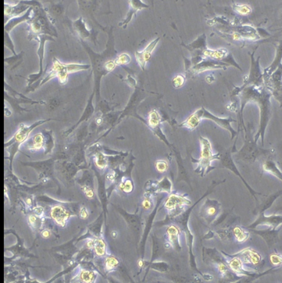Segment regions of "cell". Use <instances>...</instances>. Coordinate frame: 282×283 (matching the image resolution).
I'll return each instance as SVG.
<instances>
[{
    "instance_id": "44",
    "label": "cell",
    "mask_w": 282,
    "mask_h": 283,
    "mask_svg": "<svg viewBox=\"0 0 282 283\" xmlns=\"http://www.w3.org/2000/svg\"><path fill=\"white\" fill-rule=\"evenodd\" d=\"M42 134L45 137V154H51L52 151H53V148H54V139H53V131H42Z\"/></svg>"
},
{
    "instance_id": "26",
    "label": "cell",
    "mask_w": 282,
    "mask_h": 283,
    "mask_svg": "<svg viewBox=\"0 0 282 283\" xmlns=\"http://www.w3.org/2000/svg\"><path fill=\"white\" fill-rule=\"evenodd\" d=\"M160 39H161V37H157V39L150 42L148 46H146L143 51H137L135 53L137 61H138V64H139L141 69L143 70V71H145L146 63L150 60L152 53L155 49L156 46H157Z\"/></svg>"
},
{
    "instance_id": "5",
    "label": "cell",
    "mask_w": 282,
    "mask_h": 283,
    "mask_svg": "<svg viewBox=\"0 0 282 283\" xmlns=\"http://www.w3.org/2000/svg\"><path fill=\"white\" fill-rule=\"evenodd\" d=\"M53 120V119H48V120H41L33 124L31 126H26L25 124H21L20 128L16 131L14 136L11 138L9 142L5 143V150H7L9 154V162H10V170L13 171V161L14 159L16 153L20 152V147L23 142L28 139L29 135L32 132L33 130L37 128L38 126L44 123Z\"/></svg>"
},
{
    "instance_id": "8",
    "label": "cell",
    "mask_w": 282,
    "mask_h": 283,
    "mask_svg": "<svg viewBox=\"0 0 282 283\" xmlns=\"http://www.w3.org/2000/svg\"><path fill=\"white\" fill-rule=\"evenodd\" d=\"M221 252L224 254V256L227 258V261H228V265H229L231 270L238 276H242L244 278L247 279L246 283H251V282H254V280H257V279L261 278L262 276L272 274V273L279 272V269H271L265 271V272H261V273H257H257L256 272L255 273H250L249 271L245 270V268H244L245 266H244L243 262H242L240 258L234 256L233 255L226 253L223 251H221Z\"/></svg>"
},
{
    "instance_id": "24",
    "label": "cell",
    "mask_w": 282,
    "mask_h": 283,
    "mask_svg": "<svg viewBox=\"0 0 282 283\" xmlns=\"http://www.w3.org/2000/svg\"><path fill=\"white\" fill-rule=\"evenodd\" d=\"M39 46L37 53L38 55H39V72L37 73V74L30 75V76H29L28 79H27V80L29 83V87H30V85L33 84L34 82L39 80V78L42 76V73H43V71H42V60H43V55H44V47L46 41H54V39L52 37L51 35H39Z\"/></svg>"
},
{
    "instance_id": "19",
    "label": "cell",
    "mask_w": 282,
    "mask_h": 283,
    "mask_svg": "<svg viewBox=\"0 0 282 283\" xmlns=\"http://www.w3.org/2000/svg\"><path fill=\"white\" fill-rule=\"evenodd\" d=\"M117 209L119 213L121 214L122 217L125 219L129 228L134 232L137 236H141V228H142V219H141V214H138L139 212V208L137 209L136 212L134 214H130L127 212L124 209L120 207L115 206Z\"/></svg>"
},
{
    "instance_id": "22",
    "label": "cell",
    "mask_w": 282,
    "mask_h": 283,
    "mask_svg": "<svg viewBox=\"0 0 282 283\" xmlns=\"http://www.w3.org/2000/svg\"><path fill=\"white\" fill-rule=\"evenodd\" d=\"M247 230L250 233L257 235L262 238L269 248H272V246L279 241V232H280L281 228L274 229V228H268L267 229H262V230H257L256 228H253V229L249 228Z\"/></svg>"
},
{
    "instance_id": "35",
    "label": "cell",
    "mask_w": 282,
    "mask_h": 283,
    "mask_svg": "<svg viewBox=\"0 0 282 283\" xmlns=\"http://www.w3.org/2000/svg\"><path fill=\"white\" fill-rule=\"evenodd\" d=\"M262 170L264 172L271 174L272 176L277 177L282 182V172L278 167L273 160L268 159L264 161L262 164Z\"/></svg>"
},
{
    "instance_id": "18",
    "label": "cell",
    "mask_w": 282,
    "mask_h": 283,
    "mask_svg": "<svg viewBox=\"0 0 282 283\" xmlns=\"http://www.w3.org/2000/svg\"><path fill=\"white\" fill-rule=\"evenodd\" d=\"M172 183L168 177H164L161 180H148L145 186L146 192L145 194L153 195L154 194L166 192L171 195L172 193Z\"/></svg>"
},
{
    "instance_id": "11",
    "label": "cell",
    "mask_w": 282,
    "mask_h": 283,
    "mask_svg": "<svg viewBox=\"0 0 282 283\" xmlns=\"http://www.w3.org/2000/svg\"><path fill=\"white\" fill-rule=\"evenodd\" d=\"M245 145L243 146L242 150L237 152L238 158L251 162V161H255L257 157L261 154H266L269 153V150H263L257 147V142H254V138H253L250 131H247V129L245 131Z\"/></svg>"
},
{
    "instance_id": "30",
    "label": "cell",
    "mask_w": 282,
    "mask_h": 283,
    "mask_svg": "<svg viewBox=\"0 0 282 283\" xmlns=\"http://www.w3.org/2000/svg\"><path fill=\"white\" fill-rule=\"evenodd\" d=\"M138 266H139L141 271L143 269H146V274L144 276L145 280L146 275L148 273L150 269L157 271L159 273H167L169 270V266L168 264L165 262H146L144 259H140L138 262Z\"/></svg>"
},
{
    "instance_id": "3",
    "label": "cell",
    "mask_w": 282,
    "mask_h": 283,
    "mask_svg": "<svg viewBox=\"0 0 282 283\" xmlns=\"http://www.w3.org/2000/svg\"><path fill=\"white\" fill-rule=\"evenodd\" d=\"M35 7L36 9L34 10V17L27 21V24L30 27L29 37L30 40L35 39L39 41V39L37 37L40 35L57 36V31L50 24L46 11L42 8L40 2Z\"/></svg>"
},
{
    "instance_id": "54",
    "label": "cell",
    "mask_w": 282,
    "mask_h": 283,
    "mask_svg": "<svg viewBox=\"0 0 282 283\" xmlns=\"http://www.w3.org/2000/svg\"><path fill=\"white\" fill-rule=\"evenodd\" d=\"M184 83H185V77L180 74L176 75L172 80V83H173L175 88H180L184 84Z\"/></svg>"
},
{
    "instance_id": "62",
    "label": "cell",
    "mask_w": 282,
    "mask_h": 283,
    "mask_svg": "<svg viewBox=\"0 0 282 283\" xmlns=\"http://www.w3.org/2000/svg\"><path fill=\"white\" fill-rule=\"evenodd\" d=\"M116 232H112V236H113V238H116Z\"/></svg>"
},
{
    "instance_id": "37",
    "label": "cell",
    "mask_w": 282,
    "mask_h": 283,
    "mask_svg": "<svg viewBox=\"0 0 282 283\" xmlns=\"http://www.w3.org/2000/svg\"><path fill=\"white\" fill-rule=\"evenodd\" d=\"M88 177V176H87ZM87 176H86V178L81 180V183H80V187H81V189L83 190V192L85 193V195L87 196L88 199H93V198L95 197V192H94V180L91 177H89L87 179Z\"/></svg>"
},
{
    "instance_id": "9",
    "label": "cell",
    "mask_w": 282,
    "mask_h": 283,
    "mask_svg": "<svg viewBox=\"0 0 282 283\" xmlns=\"http://www.w3.org/2000/svg\"><path fill=\"white\" fill-rule=\"evenodd\" d=\"M254 52L250 54V60H251V64H250V73L248 76L245 77V82L243 86L241 87H235V90H233L232 95H238L240 94L242 89L247 86H255L257 87H264L265 85V80H264V76L261 72V68H260V58L258 57L257 60L254 58Z\"/></svg>"
},
{
    "instance_id": "21",
    "label": "cell",
    "mask_w": 282,
    "mask_h": 283,
    "mask_svg": "<svg viewBox=\"0 0 282 283\" xmlns=\"http://www.w3.org/2000/svg\"><path fill=\"white\" fill-rule=\"evenodd\" d=\"M163 198H164L161 197L160 199L157 200L154 210L152 211L151 213L149 214L148 217L146 218L144 231H143V235L141 236V243H140L141 259H143V258H144L145 245H146V239H147V236H148L149 234H150V229H151L152 227H154V218H155L156 214H157L158 210H160V209H158V207L159 206H160V204H161V201L163 200Z\"/></svg>"
},
{
    "instance_id": "56",
    "label": "cell",
    "mask_w": 282,
    "mask_h": 283,
    "mask_svg": "<svg viewBox=\"0 0 282 283\" xmlns=\"http://www.w3.org/2000/svg\"><path fill=\"white\" fill-rule=\"evenodd\" d=\"M79 215L82 219H87L89 217L88 211L85 207L81 208L79 210Z\"/></svg>"
},
{
    "instance_id": "25",
    "label": "cell",
    "mask_w": 282,
    "mask_h": 283,
    "mask_svg": "<svg viewBox=\"0 0 282 283\" xmlns=\"http://www.w3.org/2000/svg\"><path fill=\"white\" fill-rule=\"evenodd\" d=\"M73 212H71L70 210L60 205L53 206L50 210L51 218L57 225L61 227H65L67 221L69 220Z\"/></svg>"
},
{
    "instance_id": "1",
    "label": "cell",
    "mask_w": 282,
    "mask_h": 283,
    "mask_svg": "<svg viewBox=\"0 0 282 283\" xmlns=\"http://www.w3.org/2000/svg\"><path fill=\"white\" fill-rule=\"evenodd\" d=\"M238 96L240 97L241 99L240 117H239L240 124L238 126V131L240 129L241 125L243 127L244 131L247 130L244 124V108L248 103L256 104L259 108L260 121L258 131L254 136V142H257L261 138L262 146H264L265 131L272 116V103H271L272 93L270 92L265 86L257 87L255 86L250 85L242 89Z\"/></svg>"
},
{
    "instance_id": "53",
    "label": "cell",
    "mask_w": 282,
    "mask_h": 283,
    "mask_svg": "<svg viewBox=\"0 0 282 283\" xmlns=\"http://www.w3.org/2000/svg\"><path fill=\"white\" fill-rule=\"evenodd\" d=\"M155 167L157 172H160V173H164V172H166L168 171V167L169 166H168L167 161L160 160V161H156Z\"/></svg>"
},
{
    "instance_id": "6",
    "label": "cell",
    "mask_w": 282,
    "mask_h": 283,
    "mask_svg": "<svg viewBox=\"0 0 282 283\" xmlns=\"http://www.w3.org/2000/svg\"><path fill=\"white\" fill-rule=\"evenodd\" d=\"M200 142H201V157L199 159H195L191 157V162L198 164V167L194 169V172L200 175L201 177H203L209 172L215 169L214 167L212 166V162L215 160L218 161L220 155H219V153L213 154L212 143L208 138L201 136Z\"/></svg>"
},
{
    "instance_id": "50",
    "label": "cell",
    "mask_w": 282,
    "mask_h": 283,
    "mask_svg": "<svg viewBox=\"0 0 282 283\" xmlns=\"http://www.w3.org/2000/svg\"><path fill=\"white\" fill-rule=\"evenodd\" d=\"M232 8L235 12L242 15H248L251 13V8L247 5L235 4V5H233Z\"/></svg>"
},
{
    "instance_id": "27",
    "label": "cell",
    "mask_w": 282,
    "mask_h": 283,
    "mask_svg": "<svg viewBox=\"0 0 282 283\" xmlns=\"http://www.w3.org/2000/svg\"><path fill=\"white\" fill-rule=\"evenodd\" d=\"M4 5H5V21L20 16V14L24 13L26 10L28 11L31 7V6L30 7V5L27 3V1H20L16 5H11L5 2Z\"/></svg>"
},
{
    "instance_id": "61",
    "label": "cell",
    "mask_w": 282,
    "mask_h": 283,
    "mask_svg": "<svg viewBox=\"0 0 282 283\" xmlns=\"http://www.w3.org/2000/svg\"><path fill=\"white\" fill-rule=\"evenodd\" d=\"M280 212H282V206H281V207L277 208V209H275V213Z\"/></svg>"
},
{
    "instance_id": "60",
    "label": "cell",
    "mask_w": 282,
    "mask_h": 283,
    "mask_svg": "<svg viewBox=\"0 0 282 283\" xmlns=\"http://www.w3.org/2000/svg\"><path fill=\"white\" fill-rule=\"evenodd\" d=\"M213 80H214V77H213V76H212V75H211V76H207L206 80L208 83H212V82L213 81Z\"/></svg>"
},
{
    "instance_id": "41",
    "label": "cell",
    "mask_w": 282,
    "mask_h": 283,
    "mask_svg": "<svg viewBox=\"0 0 282 283\" xmlns=\"http://www.w3.org/2000/svg\"><path fill=\"white\" fill-rule=\"evenodd\" d=\"M161 122H162V117L160 113L157 110H152L149 113L147 122L146 123V125L152 129L157 126L161 125Z\"/></svg>"
},
{
    "instance_id": "7",
    "label": "cell",
    "mask_w": 282,
    "mask_h": 283,
    "mask_svg": "<svg viewBox=\"0 0 282 283\" xmlns=\"http://www.w3.org/2000/svg\"><path fill=\"white\" fill-rule=\"evenodd\" d=\"M90 68H91V66L88 65V64H62L57 59L54 58L51 69L47 73V76L43 79V80H42L39 86L44 84L45 83L51 80L53 78L56 77V76L58 77L61 84H64V83H67L69 73L83 71V70H88Z\"/></svg>"
},
{
    "instance_id": "43",
    "label": "cell",
    "mask_w": 282,
    "mask_h": 283,
    "mask_svg": "<svg viewBox=\"0 0 282 283\" xmlns=\"http://www.w3.org/2000/svg\"><path fill=\"white\" fill-rule=\"evenodd\" d=\"M97 275L94 271L86 270L83 269L80 271V273L78 274V282H83V283H94L97 279Z\"/></svg>"
},
{
    "instance_id": "59",
    "label": "cell",
    "mask_w": 282,
    "mask_h": 283,
    "mask_svg": "<svg viewBox=\"0 0 282 283\" xmlns=\"http://www.w3.org/2000/svg\"><path fill=\"white\" fill-rule=\"evenodd\" d=\"M26 204L27 206H30V207H32L34 206V202H33V198H30V197H27L25 199Z\"/></svg>"
},
{
    "instance_id": "38",
    "label": "cell",
    "mask_w": 282,
    "mask_h": 283,
    "mask_svg": "<svg viewBox=\"0 0 282 283\" xmlns=\"http://www.w3.org/2000/svg\"><path fill=\"white\" fill-rule=\"evenodd\" d=\"M201 120L197 111H194V113H191V115L189 116L184 121H183L181 124H179V127H180V128H187V129L192 131V130L196 129V128H198L200 122H201Z\"/></svg>"
},
{
    "instance_id": "13",
    "label": "cell",
    "mask_w": 282,
    "mask_h": 283,
    "mask_svg": "<svg viewBox=\"0 0 282 283\" xmlns=\"http://www.w3.org/2000/svg\"><path fill=\"white\" fill-rule=\"evenodd\" d=\"M191 200H189L187 195L171 193L168 197L163 208L168 211V215L175 217L183 212L187 208L192 206Z\"/></svg>"
},
{
    "instance_id": "39",
    "label": "cell",
    "mask_w": 282,
    "mask_h": 283,
    "mask_svg": "<svg viewBox=\"0 0 282 283\" xmlns=\"http://www.w3.org/2000/svg\"><path fill=\"white\" fill-rule=\"evenodd\" d=\"M104 213L101 214L99 218H97V221H94V223L88 226V231H90L92 236L95 238H102V227L103 222L105 221V218L104 219Z\"/></svg>"
},
{
    "instance_id": "36",
    "label": "cell",
    "mask_w": 282,
    "mask_h": 283,
    "mask_svg": "<svg viewBox=\"0 0 282 283\" xmlns=\"http://www.w3.org/2000/svg\"><path fill=\"white\" fill-rule=\"evenodd\" d=\"M94 93L93 94V95L90 97V100L88 101V105H87V108L85 109L84 113H83V115H82L81 118L79 119V121L75 124L74 126H72V128L69 130L68 131H66L65 134L64 135L67 136V135H70V134L72 132L75 128L79 125L80 123L83 122L84 120H88L90 118V116L93 114L94 113V106H93V103H92V101H93V97H94Z\"/></svg>"
},
{
    "instance_id": "57",
    "label": "cell",
    "mask_w": 282,
    "mask_h": 283,
    "mask_svg": "<svg viewBox=\"0 0 282 283\" xmlns=\"http://www.w3.org/2000/svg\"><path fill=\"white\" fill-rule=\"evenodd\" d=\"M29 224L32 228H35V225L37 224V217L36 215H30L28 218Z\"/></svg>"
},
{
    "instance_id": "46",
    "label": "cell",
    "mask_w": 282,
    "mask_h": 283,
    "mask_svg": "<svg viewBox=\"0 0 282 283\" xmlns=\"http://www.w3.org/2000/svg\"><path fill=\"white\" fill-rule=\"evenodd\" d=\"M118 187L120 191H124L125 193H131L134 191V181L131 177L124 178V180L122 178L121 181L118 184Z\"/></svg>"
},
{
    "instance_id": "51",
    "label": "cell",
    "mask_w": 282,
    "mask_h": 283,
    "mask_svg": "<svg viewBox=\"0 0 282 283\" xmlns=\"http://www.w3.org/2000/svg\"><path fill=\"white\" fill-rule=\"evenodd\" d=\"M114 61L115 63H116V66H124L125 65V64H129V63L131 62V57H130V55H128L127 53H123V54H120L118 57H116Z\"/></svg>"
},
{
    "instance_id": "12",
    "label": "cell",
    "mask_w": 282,
    "mask_h": 283,
    "mask_svg": "<svg viewBox=\"0 0 282 283\" xmlns=\"http://www.w3.org/2000/svg\"><path fill=\"white\" fill-rule=\"evenodd\" d=\"M218 153L219 155H220L218 161H220V168H227L228 170L231 171L233 173H235V176H238V177L242 180V182L244 183L245 187L248 190L250 195H252L253 198L255 199L256 202H258L257 195L265 196V195H263L262 193H260V192L254 191V190L247 184V181L244 179V177H242L240 172L238 170V168H237L235 162L233 161L232 158H231V153L232 152H231V147L228 149H222V150H220V151H218Z\"/></svg>"
},
{
    "instance_id": "20",
    "label": "cell",
    "mask_w": 282,
    "mask_h": 283,
    "mask_svg": "<svg viewBox=\"0 0 282 283\" xmlns=\"http://www.w3.org/2000/svg\"><path fill=\"white\" fill-rule=\"evenodd\" d=\"M23 165L31 166L35 168L39 174L40 180H48L53 177V165L54 161L53 159L46 160L39 162H31V163H22Z\"/></svg>"
},
{
    "instance_id": "10",
    "label": "cell",
    "mask_w": 282,
    "mask_h": 283,
    "mask_svg": "<svg viewBox=\"0 0 282 283\" xmlns=\"http://www.w3.org/2000/svg\"><path fill=\"white\" fill-rule=\"evenodd\" d=\"M196 111L198 113V116H199L201 120H202V119H208V120H212L213 122L220 126V128H222L223 129L229 131L231 135V140L236 138V140H235V142L234 143V145L231 147V152H238V150L236 149V142L239 132L235 131V130L232 128V126H231V123L237 122L236 120L233 119L232 117H228V118H221V117H216L215 115H213V113L206 110L204 106H201V108H199V109L196 110Z\"/></svg>"
},
{
    "instance_id": "48",
    "label": "cell",
    "mask_w": 282,
    "mask_h": 283,
    "mask_svg": "<svg viewBox=\"0 0 282 283\" xmlns=\"http://www.w3.org/2000/svg\"><path fill=\"white\" fill-rule=\"evenodd\" d=\"M95 164L99 169H104L108 165V159L104 153H97L95 156Z\"/></svg>"
},
{
    "instance_id": "16",
    "label": "cell",
    "mask_w": 282,
    "mask_h": 283,
    "mask_svg": "<svg viewBox=\"0 0 282 283\" xmlns=\"http://www.w3.org/2000/svg\"><path fill=\"white\" fill-rule=\"evenodd\" d=\"M221 210V204L216 199H211L207 197L206 200L201 206L199 214L201 218L205 219L208 225L214 222Z\"/></svg>"
},
{
    "instance_id": "15",
    "label": "cell",
    "mask_w": 282,
    "mask_h": 283,
    "mask_svg": "<svg viewBox=\"0 0 282 283\" xmlns=\"http://www.w3.org/2000/svg\"><path fill=\"white\" fill-rule=\"evenodd\" d=\"M266 88L282 107V64L268 77L264 78Z\"/></svg>"
},
{
    "instance_id": "23",
    "label": "cell",
    "mask_w": 282,
    "mask_h": 283,
    "mask_svg": "<svg viewBox=\"0 0 282 283\" xmlns=\"http://www.w3.org/2000/svg\"><path fill=\"white\" fill-rule=\"evenodd\" d=\"M230 64L227 63L218 61V60H212L210 58H206L202 60L201 63L193 67L191 71L193 74H198L202 73L204 71H209V70L213 69H226V68L229 67Z\"/></svg>"
},
{
    "instance_id": "49",
    "label": "cell",
    "mask_w": 282,
    "mask_h": 283,
    "mask_svg": "<svg viewBox=\"0 0 282 283\" xmlns=\"http://www.w3.org/2000/svg\"><path fill=\"white\" fill-rule=\"evenodd\" d=\"M74 27H76V30H79V35H81V36H88L90 35V33L88 32V30L86 29V27H85V23L83 22V19L80 18L79 20H78L77 21L74 22Z\"/></svg>"
},
{
    "instance_id": "29",
    "label": "cell",
    "mask_w": 282,
    "mask_h": 283,
    "mask_svg": "<svg viewBox=\"0 0 282 283\" xmlns=\"http://www.w3.org/2000/svg\"><path fill=\"white\" fill-rule=\"evenodd\" d=\"M129 5H130V9H129L128 13H127V16L124 19V21L119 23L120 27H123V28L125 29L128 25V23L132 20L133 16L135 15L138 11L141 10V9H145V8H148L149 5L145 4L144 2L140 0H131L129 1Z\"/></svg>"
},
{
    "instance_id": "40",
    "label": "cell",
    "mask_w": 282,
    "mask_h": 283,
    "mask_svg": "<svg viewBox=\"0 0 282 283\" xmlns=\"http://www.w3.org/2000/svg\"><path fill=\"white\" fill-rule=\"evenodd\" d=\"M233 235L235 237L238 243H245L247 239H249L250 236V232L245 228V227L237 226L234 227L232 228Z\"/></svg>"
},
{
    "instance_id": "34",
    "label": "cell",
    "mask_w": 282,
    "mask_h": 283,
    "mask_svg": "<svg viewBox=\"0 0 282 283\" xmlns=\"http://www.w3.org/2000/svg\"><path fill=\"white\" fill-rule=\"evenodd\" d=\"M45 143L46 142L44 135L42 133H39L30 138L27 142V147L31 151H39L42 149H44Z\"/></svg>"
},
{
    "instance_id": "2",
    "label": "cell",
    "mask_w": 282,
    "mask_h": 283,
    "mask_svg": "<svg viewBox=\"0 0 282 283\" xmlns=\"http://www.w3.org/2000/svg\"><path fill=\"white\" fill-rule=\"evenodd\" d=\"M225 179L223 180H220V181H213L212 184L208 187L206 192H205L195 203L193 204L192 206L187 208L185 211H183V212L180 213L178 215L175 216V217H170V216L167 215L165 219L161 221H157L156 223L154 224V227H157V228L164 226V225H171V224H174V225H176V226L180 228V232L185 235L187 248H188L189 264H190V266H191V269H192L194 272L198 273V274L201 276V278H203L204 280H212L213 277H212V276H209V275L203 274V273H201V271H200L198 268V265H197V262H196V257L195 255H194V251H193L194 236L193 235L192 232H191L190 228H189V219H190V216H191L193 209L195 208V206H197L198 203H200L201 201L203 200L204 198H207L208 195L212 194L213 190H214V188H215L217 185L222 184V183L225 182Z\"/></svg>"
},
{
    "instance_id": "52",
    "label": "cell",
    "mask_w": 282,
    "mask_h": 283,
    "mask_svg": "<svg viewBox=\"0 0 282 283\" xmlns=\"http://www.w3.org/2000/svg\"><path fill=\"white\" fill-rule=\"evenodd\" d=\"M142 208L144 210H150L153 207V202L151 200V195L145 194L144 198H143V202L141 204Z\"/></svg>"
},
{
    "instance_id": "31",
    "label": "cell",
    "mask_w": 282,
    "mask_h": 283,
    "mask_svg": "<svg viewBox=\"0 0 282 283\" xmlns=\"http://www.w3.org/2000/svg\"><path fill=\"white\" fill-rule=\"evenodd\" d=\"M282 41H281L279 44L276 46V54H275V60L268 68L264 70L263 76L264 78L268 77L279 68V66L282 64Z\"/></svg>"
},
{
    "instance_id": "55",
    "label": "cell",
    "mask_w": 282,
    "mask_h": 283,
    "mask_svg": "<svg viewBox=\"0 0 282 283\" xmlns=\"http://www.w3.org/2000/svg\"><path fill=\"white\" fill-rule=\"evenodd\" d=\"M270 260L273 264L274 266H280L282 265V255H279L278 253H274L270 256Z\"/></svg>"
},
{
    "instance_id": "17",
    "label": "cell",
    "mask_w": 282,
    "mask_h": 283,
    "mask_svg": "<svg viewBox=\"0 0 282 283\" xmlns=\"http://www.w3.org/2000/svg\"><path fill=\"white\" fill-rule=\"evenodd\" d=\"M257 218L252 223L249 225L248 226L245 227V228H257V227L260 225H267L268 228H276L282 225V215L280 214H272V215H265V212H261L257 213Z\"/></svg>"
},
{
    "instance_id": "58",
    "label": "cell",
    "mask_w": 282,
    "mask_h": 283,
    "mask_svg": "<svg viewBox=\"0 0 282 283\" xmlns=\"http://www.w3.org/2000/svg\"><path fill=\"white\" fill-rule=\"evenodd\" d=\"M41 236L43 239H47V238L50 237L51 236V232H50V229H47V228H45L41 232Z\"/></svg>"
},
{
    "instance_id": "42",
    "label": "cell",
    "mask_w": 282,
    "mask_h": 283,
    "mask_svg": "<svg viewBox=\"0 0 282 283\" xmlns=\"http://www.w3.org/2000/svg\"><path fill=\"white\" fill-rule=\"evenodd\" d=\"M13 233H14L15 236L17 237V244H16V246H13L12 248H6L5 250H7V251L9 250V251H12V252L15 254L16 256H17V255H23V256H27V255H28V256L33 257L31 256V255H28L27 249H26L25 247L23 246V240H21L20 237L17 236V235H16L15 232H13Z\"/></svg>"
},
{
    "instance_id": "47",
    "label": "cell",
    "mask_w": 282,
    "mask_h": 283,
    "mask_svg": "<svg viewBox=\"0 0 282 283\" xmlns=\"http://www.w3.org/2000/svg\"><path fill=\"white\" fill-rule=\"evenodd\" d=\"M119 264H120V261H119L118 258L109 255V256L106 257V260L104 262L105 270L107 273L112 272V271L115 270L116 268L118 267Z\"/></svg>"
},
{
    "instance_id": "28",
    "label": "cell",
    "mask_w": 282,
    "mask_h": 283,
    "mask_svg": "<svg viewBox=\"0 0 282 283\" xmlns=\"http://www.w3.org/2000/svg\"><path fill=\"white\" fill-rule=\"evenodd\" d=\"M166 233L170 246L173 247L176 251L180 252L182 250L180 243V235L181 233L180 228L176 225L171 224L167 228Z\"/></svg>"
},
{
    "instance_id": "14",
    "label": "cell",
    "mask_w": 282,
    "mask_h": 283,
    "mask_svg": "<svg viewBox=\"0 0 282 283\" xmlns=\"http://www.w3.org/2000/svg\"><path fill=\"white\" fill-rule=\"evenodd\" d=\"M233 255L240 258L243 262L244 266L250 267L257 273H261V269L265 265V260L263 259L261 255L252 248H245Z\"/></svg>"
},
{
    "instance_id": "33",
    "label": "cell",
    "mask_w": 282,
    "mask_h": 283,
    "mask_svg": "<svg viewBox=\"0 0 282 283\" xmlns=\"http://www.w3.org/2000/svg\"><path fill=\"white\" fill-rule=\"evenodd\" d=\"M281 195H282V191H276L275 193L267 197L266 199L262 202V203L258 204V206L253 211V214L256 215L257 213L261 212H265V211L272 207V204L277 200V198H279Z\"/></svg>"
},
{
    "instance_id": "45",
    "label": "cell",
    "mask_w": 282,
    "mask_h": 283,
    "mask_svg": "<svg viewBox=\"0 0 282 283\" xmlns=\"http://www.w3.org/2000/svg\"><path fill=\"white\" fill-rule=\"evenodd\" d=\"M94 251L98 256L102 257L106 255V245L105 241L102 238H97L96 239L95 246H94Z\"/></svg>"
},
{
    "instance_id": "4",
    "label": "cell",
    "mask_w": 282,
    "mask_h": 283,
    "mask_svg": "<svg viewBox=\"0 0 282 283\" xmlns=\"http://www.w3.org/2000/svg\"><path fill=\"white\" fill-rule=\"evenodd\" d=\"M203 258L204 260L207 259L208 262H211L212 265L217 268L220 276L225 281L235 283V282L242 281V279L244 278L242 276L235 274L231 270L224 254L221 251H219L215 247L213 248L204 247Z\"/></svg>"
},
{
    "instance_id": "32",
    "label": "cell",
    "mask_w": 282,
    "mask_h": 283,
    "mask_svg": "<svg viewBox=\"0 0 282 283\" xmlns=\"http://www.w3.org/2000/svg\"><path fill=\"white\" fill-rule=\"evenodd\" d=\"M33 9H34V6H31L25 14L18 16V17L13 18L9 21L6 22V23H5V35H9L11 30H13L18 24L30 20L31 19L30 14H31Z\"/></svg>"
}]
</instances>
